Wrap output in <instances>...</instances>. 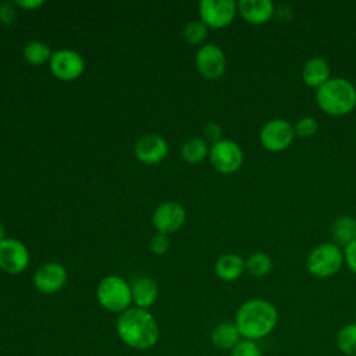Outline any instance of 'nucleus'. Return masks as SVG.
Wrapping results in <instances>:
<instances>
[{
  "mask_svg": "<svg viewBox=\"0 0 356 356\" xmlns=\"http://www.w3.org/2000/svg\"><path fill=\"white\" fill-rule=\"evenodd\" d=\"M242 339L259 341L268 337L278 324V310L267 299L256 298L243 302L234 320Z\"/></svg>",
  "mask_w": 356,
  "mask_h": 356,
  "instance_id": "f257e3e1",
  "label": "nucleus"
},
{
  "mask_svg": "<svg viewBox=\"0 0 356 356\" xmlns=\"http://www.w3.org/2000/svg\"><path fill=\"white\" fill-rule=\"evenodd\" d=\"M117 334L129 348L146 350L159 341V325L154 317L140 307L127 309L117 320Z\"/></svg>",
  "mask_w": 356,
  "mask_h": 356,
  "instance_id": "f03ea898",
  "label": "nucleus"
},
{
  "mask_svg": "<svg viewBox=\"0 0 356 356\" xmlns=\"http://www.w3.org/2000/svg\"><path fill=\"white\" fill-rule=\"evenodd\" d=\"M318 108L331 117H342L356 107V86L349 79L334 76L316 89Z\"/></svg>",
  "mask_w": 356,
  "mask_h": 356,
  "instance_id": "7ed1b4c3",
  "label": "nucleus"
},
{
  "mask_svg": "<svg viewBox=\"0 0 356 356\" xmlns=\"http://www.w3.org/2000/svg\"><path fill=\"white\" fill-rule=\"evenodd\" d=\"M343 264V250L334 242L318 243L306 257V270L314 278L334 277Z\"/></svg>",
  "mask_w": 356,
  "mask_h": 356,
  "instance_id": "20e7f679",
  "label": "nucleus"
},
{
  "mask_svg": "<svg viewBox=\"0 0 356 356\" xmlns=\"http://www.w3.org/2000/svg\"><path fill=\"white\" fill-rule=\"evenodd\" d=\"M97 300L99 303L114 313L125 312L132 302L131 285L121 277L108 275L103 278L97 285Z\"/></svg>",
  "mask_w": 356,
  "mask_h": 356,
  "instance_id": "39448f33",
  "label": "nucleus"
},
{
  "mask_svg": "<svg viewBox=\"0 0 356 356\" xmlns=\"http://www.w3.org/2000/svg\"><path fill=\"white\" fill-rule=\"evenodd\" d=\"M295 139L293 124L285 118H271L260 129L259 140L261 146L271 152L280 153L286 150Z\"/></svg>",
  "mask_w": 356,
  "mask_h": 356,
  "instance_id": "423d86ee",
  "label": "nucleus"
},
{
  "mask_svg": "<svg viewBox=\"0 0 356 356\" xmlns=\"http://www.w3.org/2000/svg\"><path fill=\"white\" fill-rule=\"evenodd\" d=\"M211 165L221 174H232L238 171L243 163L242 147L231 140L221 139L211 145L209 150Z\"/></svg>",
  "mask_w": 356,
  "mask_h": 356,
  "instance_id": "0eeeda50",
  "label": "nucleus"
},
{
  "mask_svg": "<svg viewBox=\"0 0 356 356\" xmlns=\"http://www.w3.org/2000/svg\"><path fill=\"white\" fill-rule=\"evenodd\" d=\"M238 13L234 0H202L199 4L200 21L213 29L228 26Z\"/></svg>",
  "mask_w": 356,
  "mask_h": 356,
  "instance_id": "6e6552de",
  "label": "nucleus"
},
{
  "mask_svg": "<svg viewBox=\"0 0 356 356\" xmlns=\"http://www.w3.org/2000/svg\"><path fill=\"white\" fill-rule=\"evenodd\" d=\"M29 263L26 246L14 238H4L0 242V268L8 274L22 273Z\"/></svg>",
  "mask_w": 356,
  "mask_h": 356,
  "instance_id": "1a4fd4ad",
  "label": "nucleus"
},
{
  "mask_svg": "<svg viewBox=\"0 0 356 356\" xmlns=\"http://www.w3.org/2000/svg\"><path fill=\"white\" fill-rule=\"evenodd\" d=\"M227 65V58L221 47L214 43L203 44L196 54V67L207 79H218Z\"/></svg>",
  "mask_w": 356,
  "mask_h": 356,
  "instance_id": "9d476101",
  "label": "nucleus"
},
{
  "mask_svg": "<svg viewBox=\"0 0 356 356\" xmlns=\"http://www.w3.org/2000/svg\"><path fill=\"white\" fill-rule=\"evenodd\" d=\"M85 64L82 57L74 50H58L51 54L50 70L53 75L61 81H72L81 76Z\"/></svg>",
  "mask_w": 356,
  "mask_h": 356,
  "instance_id": "9b49d317",
  "label": "nucleus"
},
{
  "mask_svg": "<svg viewBox=\"0 0 356 356\" xmlns=\"http://www.w3.org/2000/svg\"><path fill=\"white\" fill-rule=\"evenodd\" d=\"M185 209L175 202L160 204L153 213V222L159 232L168 234L179 229L185 222Z\"/></svg>",
  "mask_w": 356,
  "mask_h": 356,
  "instance_id": "f8f14e48",
  "label": "nucleus"
},
{
  "mask_svg": "<svg viewBox=\"0 0 356 356\" xmlns=\"http://www.w3.org/2000/svg\"><path fill=\"white\" fill-rule=\"evenodd\" d=\"M67 281V271L58 263H46L39 267L33 275V285L39 292L54 293L60 291Z\"/></svg>",
  "mask_w": 356,
  "mask_h": 356,
  "instance_id": "ddd939ff",
  "label": "nucleus"
},
{
  "mask_svg": "<svg viewBox=\"0 0 356 356\" xmlns=\"http://www.w3.org/2000/svg\"><path fill=\"white\" fill-rule=\"evenodd\" d=\"M168 153V145L164 138L156 134L142 136L135 146L138 160L145 164H156L161 161Z\"/></svg>",
  "mask_w": 356,
  "mask_h": 356,
  "instance_id": "4468645a",
  "label": "nucleus"
},
{
  "mask_svg": "<svg viewBox=\"0 0 356 356\" xmlns=\"http://www.w3.org/2000/svg\"><path fill=\"white\" fill-rule=\"evenodd\" d=\"M236 6L241 17L252 25L268 22L275 13V6L270 0H241Z\"/></svg>",
  "mask_w": 356,
  "mask_h": 356,
  "instance_id": "2eb2a0df",
  "label": "nucleus"
},
{
  "mask_svg": "<svg viewBox=\"0 0 356 356\" xmlns=\"http://www.w3.org/2000/svg\"><path fill=\"white\" fill-rule=\"evenodd\" d=\"M302 81L312 89H318L331 78V67L328 61L320 56L307 58L302 67Z\"/></svg>",
  "mask_w": 356,
  "mask_h": 356,
  "instance_id": "dca6fc26",
  "label": "nucleus"
},
{
  "mask_svg": "<svg viewBox=\"0 0 356 356\" xmlns=\"http://www.w3.org/2000/svg\"><path fill=\"white\" fill-rule=\"evenodd\" d=\"M210 341L217 349L232 350L242 341V337L234 321H222L213 328Z\"/></svg>",
  "mask_w": 356,
  "mask_h": 356,
  "instance_id": "f3484780",
  "label": "nucleus"
},
{
  "mask_svg": "<svg viewBox=\"0 0 356 356\" xmlns=\"http://www.w3.org/2000/svg\"><path fill=\"white\" fill-rule=\"evenodd\" d=\"M214 271L222 281H236L245 271V260L236 253H225L217 259Z\"/></svg>",
  "mask_w": 356,
  "mask_h": 356,
  "instance_id": "a211bd4d",
  "label": "nucleus"
},
{
  "mask_svg": "<svg viewBox=\"0 0 356 356\" xmlns=\"http://www.w3.org/2000/svg\"><path fill=\"white\" fill-rule=\"evenodd\" d=\"M131 292L135 305L140 309H146L156 302L159 295V286L154 280L149 277H140L132 282Z\"/></svg>",
  "mask_w": 356,
  "mask_h": 356,
  "instance_id": "6ab92c4d",
  "label": "nucleus"
},
{
  "mask_svg": "<svg viewBox=\"0 0 356 356\" xmlns=\"http://www.w3.org/2000/svg\"><path fill=\"white\" fill-rule=\"evenodd\" d=\"M330 234L335 245L346 246L356 239V220L350 216L337 217L330 227Z\"/></svg>",
  "mask_w": 356,
  "mask_h": 356,
  "instance_id": "aec40b11",
  "label": "nucleus"
},
{
  "mask_svg": "<svg viewBox=\"0 0 356 356\" xmlns=\"http://www.w3.org/2000/svg\"><path fill=\"white\" fill-rule=\"evenodd\" d=\"M245 270L254 278H263L273 270V260L266 252H254L245 260Z\"/></svg>",
  "mask_w": 356,
  "mask_h": 356,
  "instance_id": "412c9836",
  "label": "nucleus"
},
{
  "mask_svg": "<svg viewBox=\"0 0 356 356\" xmlns=\"http://www.w3.org/2000/svg\"><path fill=\"white\" fill-rule=\"evenodd\" d=\"M335 345L345 356H356V321L341 327L335 335Z\"/></svg>",
  "mask_w": 356,
  "mask_h": 356,
  "instance_id": "4be33fe9",
  "label": "nucleus"
},
{
  "mask_svg": "<svg viewBox=\"0 0 356 356\" xmlns=\"http://www.w3.org/2000/svg\"><path fill=\"white\" fill-rule=\"evenodd\" d=\"M182 157L189 161V163H199L202 161L207 153H209V147H207V142L202 138H192L189 140H186L181 149Z\"/></svg>",
  "mask_w": 356,
  "mask_h": 356,
  "instance_id": "5701e85b",
  "label": "nucleus"
},
{
  "mask_svg": "<svg viewBox=\"0 0 356 356\" xmlns=\"http://www.w3.org/2000/svg\"><path fill=\"white\" fill-rule=\"evenodd\" d=\"M24 57L28 63L33 65H39L51 58V51L46 43L39 40H32L25 46Z\"/></svg>",
  "mask_w": 356,
  "mask_h": 356,
  "instance_id": "b1692460",
  "label": "nucleus"
},
{
  "mask_svg": "<svg viewBox=\"0 0 356 356\" xmlns=\"http://www.w3.org/2000/svg\"><path fill=\"white\" fill-rule=\"evenodd\" d=\"M184 38L189 44H200L207 38V26L200 21H189L184 28Z\"/></svg>",
  "mask_w": 356,
  "mask_h": 356,
  "instance_id": "393cba45",
  "label": "nucleus"
},
{
  "mask_svg": "<svg viewBox=\"0 0 356 356\" xmlns=\"http://www.w3.org/2000/svg\"><path fill=\"white\" fill-rule=\"evenodd\" d=\"M293 129H295V136H299L303 139L312 138L318 131V122L314 117H302L293 124Z\"/></svg>",
  "mask_w": 356,
  "mask_h": 356,
  "instance_id": "a878e982",
  "label": "nucleus"
},
{
  "mask_svg": "<svg viewBox=\"0 0 356 356\" xmlns=\"http://www.w3.org/2000/svg\"><path fill=\"white\" fill-rule=\"evenodd\" d=\"M231 356H263L261 348L256 341L242 339L232 350Z\"/></svg>",
  "mask_w": 356,
  "mask_h": 356,
  "instance_id": "bb28decb",
  "label": "nucleus"
},
{
  "mask_svg": "<svg viewBox=\"0 0 356 356\" xmlns=\"http://www.w3.org/2000/svg\"><path fill=\"white\" fill-rule=\"evenodd\" d=\"M168 246H170V239H168L167 234L159 232V234H156V235L152 238V241H150V249H152V252L156 253V254H163V253H165L167 249H168Z\"/></svg>",
  "mask_w": 356,
  "mask_h": 356,
  "instance_id": "cd10ccee",
  "label": "nucleus"
},
{
  "mask_svg": "<svg viewBox=\"0 0 356 356\" xmlns=\"http://www.w3.org/2000/svg\"><path fill=\"white\" fill-rule=\"evenodd\" d=\"M343 259L346 267L356 274V239L352 241L349 245H346L343 249Z\"/></svg>",
  "mask_w": 356,
  "mask_h": 356,
  "instance_id": "c85d7f7f",
  "label": "nucleus"
},
{
  "mask_svg": "<svg viewBox=\"0 0 356 356\" xmlns=\"http://www.w3.org/2000/svg\"><path fill=\"white\" fill-rule=\"evenodd\" d=\"M203 134H204V138L213 143L221 140V134H222V129L218 124L216 122H207L203 128Z\"/></svg>",
  "mask_w": 356,
  "mask_h": 356,
  "instance_id": "c756f323",
  "label": "nucleus"
},
{
  "mask_svg": "<svg viewBox=\"0 0 356 356\" xmlns=\"http://www.w3.org/2000/svg\"><path fill=\"white\" fill-rule=\"evenodd\" d=\"M15 18V10L10 3L0 4V21L3 24H11Z\"/></svg>",
  "mask_w": 356,
  "mask_h": 356,
  "instance_id": "7c9ffc66",
  "label": "nucleus"
},
{
  "mask_svg": "<svg viewBox=\"0 0 356 356\" xmlns=\"http://www.w3.org/2000/svg\"><path fill=\"white\" fill-rule=\"evenodd\" d=\"M15 4L17 6H19V7H24V8H28V10H32V8H36V7H40L42 4H43V1L42 0H35V1H15Z\"/></svg>",
  "mask_w": 356,
  "mask_h": 356,
  "instance_id": "2f4dec72",
  "label": "nucleus"
},
{
  "mask_svg": "<svg viewBox=\"0 0 356 356\" xmlns=\"http://www.w3.org/2000/svg\"><path fill=\"white\" fill-rule=\"evenodd\" d=\"M4 239V228H3V225L0 224V242Z\"/></svg>",
  "mask_w": 356,
  "mask_h": 356,
  "instance_id": "473e14b6",
  "label": "nucleus"
}]
</instances>
